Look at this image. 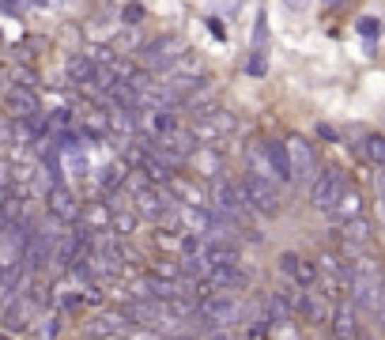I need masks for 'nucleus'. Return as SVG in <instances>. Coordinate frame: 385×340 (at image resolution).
<instances>
[{"instance_id": "nucleus-1", "label": "nucleus", "mask_w": 385, "mask_h": 340, "mask_svg": "<svg viewBox=\"0 0 385 340\" xmlns=\"http://www.w3.org/2000/svg\"><path fill=\"white\" fill-rule=\"evenodd\" d=\"M242 322V306L235 299H227V295H215V299L201 303V310H196V325H204L208 333L212 329H230Z\"/></svg>"}, {"instance_id": "nucleus-2", "label": "nucleus", "mask_w": 385, "mask_h": 340, "mask_svg": "<svg viewBox=\"0 0 385 340\" xmlns=\"http://www.w3.org/2000/svg\"><path fill=\"white\" fill-rule=\"evenodd\" d=\"M242 193H246L249 208H257V212H265V216H276L283 208L280 189L268 178H257V174H246V178H242Z\"/></svg>"}, {"instance_id": "nucleus-3", "label": "nucleus", "mask_w": 385, "mask_h": 340, "mask_svg": "<svg viewBox=\"0 0 385 340\" xmlns=\"http://www.w3.org/2000/svg\"><path fill=\"white\" fill-rule=\"evenodd\" d=\"M351 295H355L359 306L367 310H378L381 306V295H385V276L374 265H359L355 269V280H351Z\"/></svg>"}, {"instance_id": "nucleus-4", "label": "nucleus", "mask_w": 385, "mask_h": 340, "mask_svg": "<svg viewBox=\"0 0 385 340\" xmlns=\"http://www.w3.org/2000/svg\"><path fill=\"white\" fill-rule=\"evenodd\" d=\"M344 174L340 170H325L321 178H314V189H310V201L317 212H336V204H340V197H344Z\"/></svg>"}, {"instance_id": "nucleus-5", "label": "nucleus", "mask_w": 385, "mask_h": 340, "mask_svg": "<svg viewBox=\"0 0 385 340\" xmlns=\"http://www.w3.org/2000/svg\"><path fill=\"white\" fill-rule=\"evenodd\" d=\"M212 212L219 216H227V219H235L246 212V193H242V185L235 182H212Z\"/></svg>"}, {"instance_id": "nucleus-6", "label": "nucleus", "mask_w": 385, "mask_h": 340, "mask_svg": "<svg viewBox=\"0 0 385 340\" xmlns=\"http://www.w3.org/2000/svg\"><path fill=\"white\" fill-rule=\"evenodd\" d=\"M178 57H182V42L174 35H162V38H155L144 49V64H148V69H170Z\"/></svg>"}, {"instance_id": "nucleus-7", "label": "nucleus", "mask_w": 385, "mask_h": 340, "mask_svg": "<svg viewBox=\"0 0 385 340\" xmlns=\"http://www.w3.org/2000/svg\"><path fill=\"white\" fill-rule=\"evenodd\" d=\"M288 156H291V174H295V178H310V174L317 170V159H314L310 140L291 136V140H288Z\"/></svg>"}, {"instance_id": "nucleus-8", "label": "nucleus", "mask_w": 385, "mask_h": 340, "mask_svg": "<svg viewBox=\"0 0 385 340\" xmlns=\"http://www.w3.org/2000/svg\"><path fill=\"white\" fill-rule=\"evenodd\" d=\"M295 310H299L306 322H314V325H333V310L325 306L321 295H314V291H299L295 295Z\"/></svg>"}, {"instance_id": "nucleus-9", "label": "nucleus", "mask_w": 385, "mask_h": 340, "mask_svg": "<svg viewBox=\"0 0 385 340\" xmlns=\"http://www.w3.org/2000/svg\"><path fill=\"white\" fill-rule=\"evenodd\" d=\"M49 212H53L57 223H76V219L83 216V208L76 204V197L64 189V185H53L49 189Z\"/></svg>"}, {"instance_id": "nucleus-10", "label": "nucleus", "mask_w": 385, "mask_h": 340, "mask_svg": "<svg viewBox=\"0 0 385 340\" xmlns=\"http://www.w3.org/2000/svg\"><path fill=\"white\" fill-rule=\"evenodd\" d=\"M359 333V314H355V299L336 303L333 310V340H355Z\"/></svg>"}, {"instance_id": "nucleus-11", "label": "nucleus", "mask_w": 385, "mask_h": 340, "mask_svg": "<svg viewBox=\"0 0 385 340\" xmlns=\"http://www.w3.org/2000/svg\"><path fill=\"white\" fill-rule=\"evenodd\" d=\"M8 110H12V117H19V122H30V117H38V95L30 91V87H12V91H8Z\"/></svg>"}, {"instance_id": "nucleus-12", "label": "nucleus", "mask_w": 385, "mask_h": 340, "mask_svg": "<svg viewBox=\"0 0 385 340\" xmlns=\"http://www.w3.org/2000/svg\"><path fill=\"white\" fill-rule=\"evenodd\" d=\"M129 329H133V322L125 314H98L87 322V333L91 336H125Z\"/></svg>"}, {"instance_id": "nucleus-13", "label": "nucleus", "mask_w": 385, "mask_h": 340, "mask_svg": "<svg viewBox=\"0 0 385 340\" xmlns=\"http://www.w3.org/2000/svg\"><path fill=\"white\" fill-rule=\"evenodd\" d=\"M201 257L208 269H238V250L230 242H204Z\"/></svg>"}, {"instance_id": "nucleus-14", "label": "nucleus", "mask_w": 385, "mask_h": 340, "mask_svg": "<svg viewBox=\"0 0 385 340\" xmlns=\"http://www.w3.org/2000/svg\"><path fill=\"white\" fill-rule=\"evenodd\" d=\"M208 283H212V291L219 295V291H235V288H246V272L242 269H212L204 276Z\"/></svg>"}, {"instance_id": "nucleus-15", "label": "nucleus", "mask_w": 385, "mask_h": 340, "mask_svg": "<svg viewBox=\"0 0 385 340\" xmlns=\"http://www.w3.org/2000/svg\"><path fill=\"white\" fill-rule=\"evenodd\" d=\"M159 314H162L159 303H151V299H133V303L125 306V317H129L133 325H155Z\"/></svg>"}, {"instance_id": "nucleus-16", "label": "nucleus", "mask_w": 385, "mask_h": 340, "mask_svg": "<svg viewBox=\"0 0 385 340\" xmlns=\"http://www.w3.org/2000/svg\"><path fill=\"white\" fill-rule=\"evenodd\" d=\"M280 265H283V272H288L291 280H299V283H314V276H317V269L310 265V261H302V257H295V254H283Z\"/></svg>"}, {"instance_id": "nucleus-17", "label": "nucleus", "mask_w": 385, "mask_h": 340, "mask_svg": "<svg viewBox=\"0 0 385 340\" xmlns=\"http://www.w3.org/2000/svg\"><path fill=\"white\" fill-rule=\"evenodd\" d=\"M268 167L276 178H295L291 174V156H288V144H280V140H268Z\"/></svg>"}, {"instance_id": "nucleus-18", "label": "nucleus", "mask_w": 385, "mask_h": 340, "mask_svg": "<svg viewBox=\"0 0 385 340\" xmlns=\"http://www.w3.org/2000/svg\"><path fill=\"white\" fill-rule=\"evenodd\" d=\"M295 317V299L288 295H268V325H288Z\"/></svg>"}, {"instance_id": "nucleus-19", "label": "nucleus", "mask_w": 385, "mask_h": 340, "mask_svg": "<svg viewBox=\"0 0 385 340\" xmlns=\"http://www.w3.org/2000/svg\"><path fill=\"white\" fill-rule=\"evenodd\" d=\"M340 219H348V223H355V219H362V193L355 189H344V197H340V204H336V212Z\"/></svg>"}, {"instance_id": "nucleus-20", "label": "nucleus", "mask_w": 385, "mask_h": 340, "mask_svg": "<svg viewBox=\"0 0 385 340\" xmlns=\"http://www.w3.org/2000/svg\"><path fill=\"white\" fill-rule=\"evenodd\" d=\"M69 76H72V83H95L98 80V64L91 57H72L69 61Z\"/></svg>"}, {"instance_id": "nucleus-21", "label": "nucleus", "mask_w": 385, "mask_h": 340, "mask_svg": "<svg viewBox=\"0 0 385 340\" xmlns=\"http://www.w3.org/2000/svg\"><path fill=\"white\" fill-rule=\"evenodd\" d=\"M170 189L178 193V197H185V208H204V197H201V189H196L193 182H185V178H174V182H170Z\"/></svg>"}, {"instance_id": "nucleus-22", "label": "nucleus", "mask_w": 385, "mask_h": 340, "mask_svg": "<svg viewBox=\"0 0 385 340\" xmlns=\"http://www.w3.org/2000/svg\"><path fill=\"white\" fill-rule=\"evenodd\" d=\"M362 151H367V159L374 163V167H385V136L381 133H370L367 140H362Z\"/></svg>"}, {"instance_id": "nucleus-23", "label": "nucleus", "mask_w": 385, "mask_h": 340, "mask_svg": "<svg viewBox=\"0 0 385 340\" xmlns=\"http://www.w3.org/2000/svg\"><path fill=\"white\" fill-rule=\"evenodd\" d=\"M193 159H196V167H201L204 178H215L219 182V167H223V159H219L215 151H196Z\"/></svg>"}, {"instance_id": "nucleus-24", "label": "nucleus", "mask_w": 385, "mask_h": 340, "mask_svg": "<svg viewBox=\"0 0 385 340\" xmlns=\"http://www.w3.org/2000/svg\"><path fill=\"white\" fill-rule=\"evenodd\" d=\"M348 242L351 246H367L370 242V223H367V219H355V223H348Z\"/></svg>"}, {"instance_id": "nucleus-25", "label": "nucleus", "mask_w": 385, "mask_h": 340, "mask_svg": "<svg viewBox=\"0 0 385 340\" xmlns=\"http://www.w3.org/2000/svg\"><path fill=\"white\" fill-rule=\"evenodd\" d=\"M27 314H30L27 299H19L16 306H8V314H4V325H8V329H23V325H27V322H23Z\"/></svg>"}, {"instance_id": "nucleus-26", "label": "nucleus", "mask_w": 385, "mask_h": 340, "mask_svg": "<svg viewBox=\"0 0 385 340\" xmlns=\"http://www.w3.org/2000/svg\"><path fill=\"white\" fill-rule=\"evenodd\" d=\"M136 216L133 212H114V235H133Z\"/></svg>"}, {"instance_id": "nucleus-27", "label": "nucleus", "mask_w": 385, "mask_h": 340, "mask_svg": "<svg viewBox=\"0 0 385 340\" xmlns=\"http://www.w3.org/2000/svg\"><path fill=\"white\" fill-rule=\"evenodd\" d=\"M144 16H148V12H144L140 4H125V8H121V19H125V23H133V27L144 23Z\"/></svg>"}, {"instance_id": "nucleus-28", "label": "nucleus", "mask_w": 385, "mask_h": 340, "mask_svg": "<svg viewBox=\"0 0 385 340\" xmlns=\"http://www.w3.org/2000/svg\"><path fill=\"white\" fill-rule=\"evenodd\" d=\"M359 30H362V35H367V38H374V35H378V19H359Z\"/></svg>"}, {"instance_id": "nucleus-29", "label": "nucleus", "mask_w": 385, "mask_h": 340, "mask_svg": "<svg viewBox=\"0 0 385 340\" xmlns=\"http://www.w3.org/2000/svg\"><path fill=\"white\" fill-rule=\"evenodd\" d=\"M12 174H16V167H8V163H0V185H8V182H12Z\"/></svg>"}, {"instance_id": "nucleus-30", "label": "nucleus", "mask_w": 385, "mask_h": 340, "mask_svg": "<svg viewBox=\"0 0 385 340\" xmlns=\"http://www.w3.org/2000/svg\"><path fill=\"white\" fill-rule=\"evenodd\" d=\"M0 12H4V16H19V12H23V4H0Z\"/></svg>"}, {"instance_id": "nucleus-31", "label": "nucleus", "mask_w": 385, "mask_h": 340, "mask_svg": "<svg viewBox=\"0 0 385 340\" xmlns=\"http://www.w3.org/2000/svg\"><path fill=\"white\" fill-rule=\"evenodd\" d=\"M355 340H374V333H370V329H362V325H359V333H355Z\"/></svg>"}, {"instance_id": "nucleus-32", "label": "nucleus", "mask_w": 385, "mask_h": 340, "mask_svg": "<svg viewBox=\"0 0 385 340\" xmlns=\"http://www.w3.org/2000/svg\"><path fill=\"white\" fill-rule=\"evenodd\" d=\"M378 317H381V322H385V295H381V306H378Z\"/></svg>"}, {"instance_id": "nucleus-33", "label": "nucleus", "mask_w": 385, "mask_h": 340, "mask_svg": "<svg viewBox=\"0 0 385 340\" xmlns=\"http://www.w3.org/2000/svg\"><path fill=\"white\" fill-rule=\"evenodd\" d=\"M378 185H381V193H385V174H378Z\"/></svg>"}]
</instances>
